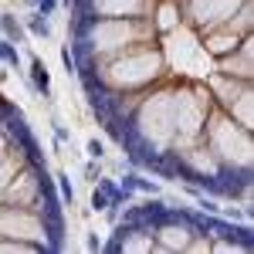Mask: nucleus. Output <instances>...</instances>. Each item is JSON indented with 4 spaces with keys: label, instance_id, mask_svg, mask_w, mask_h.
<instances>
[{
    "label": "nucleus",
    "instance_id": "obj_1",
    "mask_svg": "<svg viewBox=\"0 0 254 254\" xmlns=\"http://www.w3.org/2000/svg\"><path fill=\"white\" fill-rule=\"evenodd\" d=\"M251 166H241V170H231V166H224L220 173H214V196H227V200H237V196H244L251 190Z\"/></svg>",
    "mask_w": 254,
    "mask_h": 254
},
{
    "label": "nucleus",
    "instance_id": "obj_2",
    "mask_svg": "<svg viewBox=\"0 0 254 254\" xmlns=\"http://www.w3.org/2000/svg\"><path fill=\"white\" fill-rule=\"evenodd\" d=\"M98 27V10H85V14H71L68 17V34L78 38H92V31Z\"/></svg>",
    "mask_w": 254,
    "mask_h": 254
},
{
    "label": "nucleus",
    "instance_id": "obj_3",
    "mask_svg": "<svg viewBox=\"0 0 254 254\" xmlns=\"http://www.w3.org/2000/svg\"><path fill=\"white\" fill-rule=\"evenodd\" d=\"M119 187H122V190H129V193H149V196L159 193V183H156V180H146V176L139 173L136 166L122 176V183H119Z\"/></svg>",
    "mask_w": 254,
    "mask_h": 254
},
{
    "label": "nucleus",
    "instance_id": "obj_4",
    "mask_svg": "<svg viewBox=\"0 0 254 254\" xmlns=\"http://www.w3.org/2000/svg\"><path fill=\"white\" fill-rule=\"evenodd\" d=\"M31 88H34L38 95L51 98V75H48V68H44L41 58H31Z\"/></svg>",
    "mask_w": 254,
    "mask_h": 254
},
{
    "label": "nucleus",
    "instance_id": "obj_5",
    "mask_svg": "<svg viewBox=\"0 0 254 254\" xmlns=\"http://www.w3.org/2000/svg\"><path fill=\"white\" fill-rule=\"evenodd\" d=\"M0 126H3V132H7V136L14 139V142H20V139H24L27 132H31V126H27V119H24V112H20V109H14L10 116H7L3 122H0Z\"/></svg>",
    "mask_w": 254,
    "mask_h": 254
},
{
    "label": "nucleus",
    "instance_id": "obj_6",
    "mask_svg": "<svg viewBox=\"0 0 254 254\" xmlns=\"http://www.w3.org/2000/svg\"><path fill=\"white\" fill-rule=\"evenodd\" d=\"M0 31H3V38L14 41V44H24V41H27V27H24L14 14H0Z\"/></svg>",
    "mask_w": 254,
    "mask_h": 254
},
{
    "label": "nucleus",
    "instance_id": "obj_7",
    "mask_svg": "<svg viewBox=\"0 0 254 254\" xmlns=\"http://www.w3.org/2000/svg\"><path fill=\"white\" fill-rule=\"evenodd\" d=\"M20 149H24V159L31 163V166H44V153H41V142L34 139V132H27V136L17 142Z\"/></svg>",
    "mask_w": 254,
    "mask_h": 254
},
{
    "label": "nucleus",
    "instance_id": "obj_8",
    "mask_svg": "<svg viewBox=\"0 0 254 254\" xmlns=\"http://www.w3.org/2000/svg\"><path fill=\"white\" fill-rule=\"evenodd\" d=\"M24 27H27V34H34V38H51V20L41 17V14H31Z\"/></svg>",
    "mask_w": 254,
    "mask_h": 254
},
{
    "label": "nucleus",
    "instance_id": "obj_9",
    "mask_svg": "<svg viewBox=\"0 0 254 254\" xmlns=\"http://www.w3.org/2000/svg\"><path fill=\"white\" fill-rule=\"evenodd\" d=\"M0 61L7 64V68H20V51H17V44L14 41H0Z\"/></svg>",
    "mask_w": 254,
    "mask_h": 254
},
{
    "label": "nucleus",
    "instance_id": "obj_10",
    "mask_svg": "<svg viewBox=\"0 0 254 254\" xmlns=\"http://www.w3.org/2000/svg\"><path fill=\"white\" fill-rule=\"evenodd\" d=\"M55 187H58V193L64 203H75V187H71V180H68V173L64 170H58L55 173Z\"/></svg>",
    "mask_w": 254,
    "mask_h": 254
},
{
    "label": "nucleus",
    "instance_id": "obj_11",
    "mask_svg": "<svg viewBox=\"0 0 254 254\" xmlns=\"http://www.w3.org/2000/svg\"><path fill=\"white\" fill-rule=\"evenodd\" d=\"M34 10H38L41 17H51V14L58 10V0H38V7H34Z\"/></svg>",
    "mask_w": 254,
    "mask_h": 254
},
{
    "label": "nucleus",
    "instance_id": "obj_12",
    "mask_svg": "<svg viewBox=\"0 0 254 254\" xmlns=\"http://www.w3.org/2000/svg\"><path fill=\"white\" fill-rule=\"evenodd\" d=\"M102 251H109V254H119V251H122V237H119L116 231H112V237H109V241L102 244Z\"/></svg>",
    "mask_w": 254,
    "mask_h": 254
},
{
    "label": "nucleus",
    "instance_id": "obj_13",
    "mask_svg": "<svg viewBox=\"0 0 254 254\" xmlns=\"http://www.w3.org/2000/svg\"><path fill=\"white\" fill-rule=\"evenodd\" d=\"M105 207H109V196L102 193V190H95V193H92V210H98V214H102Z\"/></svg>",
    "mask_w": 254,
    "mask_h": 254
},
{
    "label": "nucleus",
    "instance_id": "obj_14",
    "mask_svg": "<svg viewBox=\"0 0 254 254\" xmlns=\"http://www.w3.org/2000/svg\"><path fill=\"white\" fill-rule=\"evenodd\" d=\"M88 156H92V159H102V156H105V146H102L98 139H88Z\"/></svg>",
    "mask_w": 254,
    "mask_h": 254
},
{
    "label": "nucleus",
    "instance_id": "obj_15",
    "mask_svg": "<svg viewBox=\"0 0 254 254\" xmlns=\"http://www.w3.org/2000/svg\"><path fill=\"white\" fill-rule=\"evenodd\" d=\"M51 126H55V139H58V142H68V139H71V132H68V126H61L58 119H55Z\"/></svg>",
    "mask_w": 254,
    "mask_h": 254
},
{
    "label": "nucleus",
    "instance_id": "obj_16",
    "mask_svg": "<svg viewBox=\"0 0 254 254\" xmlns=\"http://www.w3.org/2000/svg\"><path fill=\"white\" fill-rule=\"evenodd\" d=\"M85 248H88V251H102V241H98V234H88V237H85Z\"/></svg>",
    "mask_w": 254,
    "mask_h": 254
},
{
    "label": "nucleus",
    "instance_id": "obj_17",
    "mask_svg": "<svg viewBox=\"0 0 254 254\" xmlns=\"http://www.w3.org/2000/svg\"><path fill=\"white\" fill-rule=\"evenodd\" d=\"M85 176H88V180H98V166H95V163L85 166Z\"/></svg>",
    "mask_w": 254,
    "mask_h": 254
},
{
    "label": "nucleus",
    "instance_id": "obj_18",
    "mask_svg": "<svg viewBox=\"0 0 254 254\" xmlns=\"http://www.w3.org/2000/svg\"><path fill=\"white\" fill-rule=\"evenodd\" d=\"M24 3H27V7H38V0H24Z\"/></svg>",
    "mask_w": 254,
    "mask_h": 254
},
{
    "label": "nucleus",
    "instance_id": "obj_19",
    "mask_svg": "<svg viewBox=\"0 0 254 254\" xmlns=\"http://www.w3.org/2000/svg\"><path fill=\"white\" fill-rule=\"evenodd\" d=\"M0 102H3V95H0Z\"/></svg>",
    "mask_w": 254,
    "mask_h": 254
}]
</instances>
